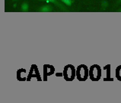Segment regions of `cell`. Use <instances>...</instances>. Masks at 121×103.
I'll return each mask as SVG.
<instances>
[{
    "label": "cell",
    "mask_w": 121,
    "mask_h": 103,
    "mask_svg": "<svg viewBox=\"0 0 121 103\" xmlns=\"http://www.w3.org/2000/svg\"><path fill=\"white\" fill-rule=\"evenodd\" d=\"M87 67L85 66H80L78 67V69L77 71V75H78V78L80 80H84L87 78V75H88V71H87Z\"/></svg>",
    "instance_id": "1"
},
{
    "label": "cell",
    "mask_w": 121,
    "mask_h": 103,
    "mask_svg": "<svg viewBox=\"0 0 121 103\" xmlns=\"http://www.w3.org/2000/svg\"><path fill=\"white\" fill-rule=\"evenodd\" d=\"M65 78L68 80H71L74 78L75 72H74V67L72 66H68L66 68H65Z\"/></svg>",
    "instance_id": "2"
},
{
    "label": "cell",
    "mask_w": 121,
    "mask_h": 103,
    "mask_svg": "<svg viewBox=\"0 0 121 103\" xmlns=\"http://www.w3.org/2000/svg\"><path fill=\"white\" fill-rule=\"evenodd\" d=\"M38 11L41 12H50L53 11V8L50 5H45L39 8Z\"/></svg>",
    "instance_id": "3"
},
{
    "label": "cell",
    "mask_w": 121,
    "mask_h": 103,
    "mask_svg": "<svg viewBox=\"0 0 121 103\" xmlns=\"http://www.w3.org/2000/svg\"><path fill=\"white\" fill-rule=\"evenodd\" d=\"M40 1H45V2H47L53 3V4H54L55 5H56V6L59 7L60 8L64 10V11H65V9H66V8H65V6H64L63 5H62L61 3H60V2H58L57 0H40Z\"/></svg>",
    "instance_id": "4"
},
{
    "label": "cell",
    "mask_w": 121,
    "mask_h": 103,
    "mask_svg": "<svg viewBox=\"0 0 121 103\" xmlns=\"http://www.w3.org/2000/svg\"><path fill=\"white\" fill-rule=\"evenodd\" d=\"M29 9V5L27 4V2H24L21 5V11L22 12H26L28 11Z\"/></svg>",
    "instance_id": "5"
},
{
    "label": "cell",
    "mask_w": 121,
    "mask_h": 103,
    "mask_svg": "<svg viewBox=\"0 0 121 103\" xmlns=\"http://www.w3.org/2000/svg\"><path fill=\"white\" fill-rule=\"evenodd\" d=\"M60 1L63 3H64L65 5H68V6L72 5V2H73V0H60Z\"/></svg>",
    "instance_id": "6"
},
{
    "label": "cell",
    "mask_w": 121,
    "mask_h": 103,
    "mask_svg": "<svg viewBox=\"0 0 121 103\" xmlns=\"http://www.w3.org/2000/svg\"><path fill=\"white\" fill-rule=\"evenodd\" d=\"M108 2H107V1H102L101 2V6H102V8H108Z\"/></svg>",
    "instance_id": "7"
},
{
    "label": "cell",
    "mask_w": 121,
    "mask_h": 103,
    "mask_svg": "<svg viewBox=\"0 0 121 103\" xmlns=\"http://www.w3.org/2000/svg\"><path fill=\"white\" fill-rule=\"evenodd\" d=\"M117 3H118V4H120V3H121V0H117Z\"/></svg>",
    "instance_id": "8"
},
{
    "label": "cell",
    "mask_w": 121,
    "mask_h": 103,
    "mask_svg": "<svg viewBox=\"0 0 121 103\" xmlns=\"http://www.w3.org/2000/svg\"><path fill=\"white\" fill-rule=\"evenodd\" d=\"M118 12H121V8L118 10Z\"/></svg>",
    "instance_id": "9"
}]
</instances>
